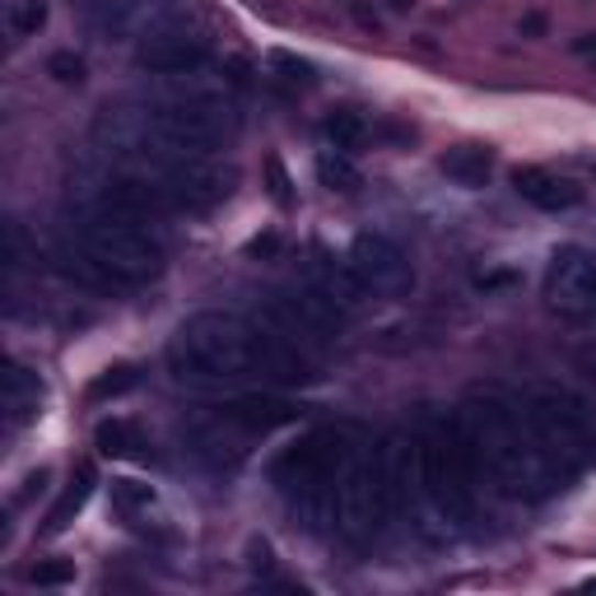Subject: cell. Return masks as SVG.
Wrapping results in <instances>:
<instances>
[{
    "instance_id": "11",
    "label": "cell",
    "mask_w": 596,
    "mask_h": 596,
    "mask_svg": "<svg viewBox=\"0 0 596 596\" xmlns=\"http://www.w3.org/2000/svg\"><path fill=\"white\" fill-rule=\"evenodd\" d=\"M545 294L564 312H596V252L560 247L545 271Z\"/></svg>"
},
{
    "instance_id": "8",
    "label": "cell",
    "mask_w": 596,
    "mask_h": 596,
    "mask_svg": "<svg viewBox=\"0 0 596 596\" xmlns=\"http://www.w3.org/2000/svg\"><path fill=\"white\" fill-rule=\"evenodd\" d=\"M256 322L289 335V341L308 345V341H327V335L341 331L345 312L331 303V298H322L312 285H294L285 294H266L262 308H256Z\"/></svg>"
},
{
    "instance_id": "24",
    "label": "cell",
    "mask_w": 596,
    "mask_h": 596,
    "mask_svg": "<svg viewBox=\"0 0 596 596\" xmlns=\"http://www.w3.org/2000/svg\"><path fill=\"white\" fill-rule=\"evenodd\" d=\"M135 383H141V368H135V364H117V368H108L103 377H93L89 401H108V396H122V391H131Z\"/></svg>"
},
{
    "instance_id": "17",
    "label": "cell",
    "mask_w": 596,
    "mask_h": 596,
    "mask_svg": "<svg viewBox=\"0 0 596 596\" xmlns=\"http://www.w3.org/2000/svg\"><path fill=\"white\" fill-rule=\"evenodd\" d=\"M0 406H5V424L10 429H24L37 420V406H43V383L37 373L24 368L19 360L5 364V377H0Z\"/></svg>"
},
{
    "instance_id": "2",
    "label": "cell",
    "mask_w": 596,
    "mask_h": 596,
    "mask_svg": "<svg viewBox=\"0 0 596 596\" xmlns=\"http://www.w3.org/2000/svg\"><path fill=\"white\" fill-rule=\"evenodd\" d=\"M266 327L243 322L233 312H196L177 327L168 345V364L183 383H238L262 368Z\"/></svg>"
},
{
    "instance_id": "10",
    "label": "cell",
    "mask_w": 596,
    "mask_h": 596,
    "mask_svg": "<svg viewBox=\"0 0 596 596\" xmlns=\"http://www.w3.org/2000/svg\"><path fill=\"white\" fill-rule=\"evenodd\" d=\"M135 66L150 70V75H191V70L210 66V47L187 19H177V24H164V29H154V33L141 37V47H135Z\"/></svg>"
},
{
    "instance_id": "16",
    "label": "cell",
    "mask_w": 596,
    "mask_h": 596,
    "mask_svg": "<svg viewBox=\"0 0 596 596\" xmlns=\"http://www.w3.org/2000/svg\"><path fill=\"white\" fill-rule=\"evenodd\" d=\"M512 191H518L527 206L550 210V214L573 210L583 201V187L569 183V177H560V173H550V168H512Z\"/></svg>"
},
{
    "instance_id": "7",
    "label": "cell",
    "mask_w": 596,
    "mask_h": 596,
    "mask_svg": "<svg viewBox=\"0 0 596 596\" xmlns=\"http://www.w3.org/2000/svg\"><path fill=\"white\" fill-rule=\"evenodd\" d=\"M522 410H527V420H531V429H536V439L545 443V452H550L569 475L583 471L592 456H596V439H592L587 415L573 406L569 396H560V391H531Z\"/></svg>"
},
{
    "instance_id": "23",
    "label": "cell",
    "mask_w": 596,
    "mask_h": 596,
    "mask_svg": "<svg viewBox=\"0 0 596 596\" xmlns=\"http://www.w3.org/2000/svg\"><path fill=\"white\" fill-rule=\"evenodd\" d=\"M5 24H10L14 37H33L37 29L47 24V0H10Z\"/></svg>"
},
{
    "instance_id": "20",
    "label": "cell",
    "mask_w": 596,
    "mask_h": 596,
    "mask_svg": "<svg viewBox=\"0 0 596 596\" xmlns=\"http://www.w3.org/2000/svg\"><path fill=\"white\" fill-rule=\"evenodd\" d=\"M89 494H93V466L85 462V466H79V471H75V481H70V489L62 494V504H56V508L47 512V527H43V531H47V536H56V531H66V527H70V518H75V512H79V508H85V504H89Z\"/></svg>"
},
{
    "instance_id": "19",
    "label": "cell",
    "mask_w": 596,
    "mask_h": 596,
    "mask_svg": "<svg viewBox=\"0 0 596 596\" xmlns=\"http://www.w3.org/2000/svg\"><path fill=\"white\" fill-rule=\"evenodd\" d=\"M93 443L103 456H122V462H150L154 456L141 424H131V420H103L93 429Z\"/></svg>"
},
{
    "instance_id": "1",
    "label": "cell",
    "mask_w": 596,
    "mask_h": 596,
    "mask_svg": "<svg viewBox=\"0 0 596 596\" xmlns=\"http://www.w3.org/2000/svg\"><path fill=\"white\" fill-rule=\"evenodd\" d=\"M456 429H462L475 475L489 481L504 499L541 504L554 489H564L569 471L536 439L527 410H512L504 401H466L456 410Z\"/></svg>"
},
{
    "instance_id": "18",
    "label": "cell",
    "mask_w": 596,
    "mask_h": 596,
    "mask_svg": "<svg viewBox=\"0 0 596 596\" xmlns=\"http://www.w3.org/2000/svg\"><path fill=\"white\" fill-rule=\"evenodd\" d=\"M439 173L448 177V183L475 191V187H485V183H489L494 154H489L485 145H452V150L439 158Z\"/></svg>"
},
{
    "instance_id": "12",
    "label": "cell",
    "mask_w": 596,
    "mask_h": 596,
    "mask_svg": "<svg viewBox=\"0 0 596 596\" xmlns=\"http://www.w3.org/2000/svg\"><path fill=\"white\" fill-rule=\"evenodd\" d=\"M183 439H187V448L201 456L206 466H214V471H233V466L247 456L252 429L233 424L229 415L214 410V415H201V420H191V424L183 429Z\"/></svg>"
},
{
    "instance_id": "22",
    "label": "cell",
    "mask_w": 596,
    "mask_h": 596,
    "mask_svg": "<svg viewBox=\"0 0 596 596\" xmlns=\"http://www.w3.org/2000/svg\"><path fill=\"white\" fill-rule=\"evenodd\" d=\"M322 131H327V141H331L335 150H345V154H354V150L368 145V122H364L360 112H350V108H335L327 122H322Z\"/></svg>"
},
{
    "instance_id": "14",
    "label": "cell",
    "mask_w": 596,
    "mask_h": 596,
    "mask_svg": "<svg viewBox=\"0 0 596 596\" xmlns=\"http://www.w3.org/2000/svg\"><path fill=\"white\" fill-rule=\"evenodd\" d=\"M52 266L56 275H66V280H75L79 289H93V294H112V289H131L126 280H117V275L98 262V256L79 243V238H62V243L52 247Z\"/></svg>"
},
{
    "instance_id": "3",
    "label": "cell",
    "mask_w": 596,
    "mask_h": 596,
    "mask_svg": "<svg viewBox=\"0 0 596 596\" xmlns=\"http://www.w3.org/2000/svg\"><path fill=\"white\" fill-rule=\"evenodd\" d=\"M354 439L345 429H312L275 462V489L289 508V518L308 536H327L335 527V475H341Z\"/></svg>"
},
{
    "instance_id": "13",
    "label": "cell",
    "mask_w": 596,
    "mask_h": 596,
    "mask_svg": "<svg viewBox=\"0 0 596 596\" xmlns=\"http://www.w3.org/2000/svg\"><path fill=\"white\" fill-rule=\"evenodd\" d=\"M303 285H312L322 298H331L341 312H350V308H360L364 298H368V289L360 285V275L350 271V262H335V256H327V252H312L308 256V266H303Z\"/></svg>"
},
{
    "instance_id": "5",
    "label": "cell",
    "mask_w": 596,
    "mask_h": 596,
    "mask_svg": "<svg viewBox=\"0 0 596 596\" xmlns=\"http://www.w3.org/2000/svg\"><path fill=\"white\" fill-rule=\"evenodd\" d=\"M70 233L126 285H145V280H154V275L164 271V247L150 238V229L131 224V220H122V214H112L103 206L79 210Z\"/></svg>"
},
{
    "instance_id": "25",
    "label": "cell",
    "mask_w": 596,
    "mask_h": 596,
    "mask_svg": "<svg viewBox=\"0 0 596 596\" xmlns=\"http://www.w3.org/2000/svg\"><path fill=\"white\" fill-rule=\"evenodd\" d=\"M112 508L117 512H141V508H154V489L141 485V481H112Z\"/></svg>"
},
{
    "instance_id": "15",
    "label": "cell",
    "mask_w": 596,
    "mask_h": 596,
    "mask_svg": "<svg viewBox=\"0 0 596 596\" xmlns=\"http://www.w3.org/2000/svg\"><path fill=\"white\" fill-rule=\"evenodd\" d=\"M220 415H229L233 424H243L252 433H271V429H285L294 424L298 415H303V406L285 401V396H262V391H247V396H233V401L214 406Z\"/></svg>"
},
{
    "instance_id": "21",
    "label": "cell",
    "mask_w": 596,
    "mask_h": 596,
    "mask_svg": "<svg viewBox=\"0 0 596 596\" xmlns=\"http://www.w3.org/2000/svg\"><path fill=\"white\" fill-rule=\"evenodd\" d=\"M317 177H322V187L327 191H360V168H354V158L345 150H322L317 154Z\"/></svg>"
},
{
    "instance_id": "6",
    "label": "cell",
    "mask_w": 596,
    "mask_h": 596,
    "mask_svg": "<svg viewBox=\"0 0 596 596\" xmlns=\"http://www.w3.org/2000/svg\"><path fill=\"white\" fill-rule=\"evenodd\" d=\"M387 522H391V508H387L383 456H377V448L354 439L341 475H335V531H341L345 541L364 545Z\"/></svg>"
},
{
    "instance_id": "29",
    "label": "cell",
    "mask_w": 596,
    "mask_h": 596,
    "mask_svg": "<svg viewBox=\"0 0 596 596\" xmlns=\"http://www.w3.org/2000/svg\"><path fill=\"white\" fill-rule=\"evenodd\" d=\"M266 177H271V196H275V206H294V191H289V173L280 158H266Z\"/></svg>"
},
{
    "instance_id": "28",
    "label": "cell",
    "mask_w": 596,
    "mask_h": 596,
    "mask_svg": "<svg viewBox=\"0 0 596 596\" xmlns=\"http://www.w3.org/2000/svg\"><path fill=\"white\" fill-rule=\"evenodd\" d=\"M47 75H56L62 85H79V79H85V62H79L75 52H56L47 62Z\"/></svg>"
},
{
    "instance_id": "9",
    "label": "cell",
    "mask_w": 596,
    "mask_h": 596,
    "mask_svg": "<svg viewBox=\"0 0 596 596\" xmlns=\"http://www.w3.org/2000/svg\"><path fill=\"white\" fill-rule=\"evenodd\" d=\"M350 271L360 275V285L377 298H406L415 289V266L410 256L383 233H360L350 243Z\"/></svg>"
},
{
    "instance_id": "27",
    "label": "cell",
    "mask_w": 596,
    "mask_h": 596,
    "mask_svg": "<svg viewBox=\"0 0 596 596\" xmlns=\"http://www.w3.org/2000/svg\"><path fill=\"white\" fill-rule=\"evenodd\" d=\"M271 62V70H280V79H289V85H312V66L303 62V56H294V52H271L266 56Z\"/></svg>"
},
{
    "instance_id": "4",
    "label": "cell",
    "mask_w": 596,
    "mask_h": 596,
    "mask_svg": "<svg viewBox=\"0 0 596 596\" xmlns=\"http://www.w3.org/2000/svg\"><path fill=\"white\" fill-rule=\"evenodd\" d=\"M475 489L481 475L471 466V452L456 429V415H429L420 429V494L439 512V522L466 527L475 522Z\"/></svg>"
},
{
    "instance_id": "26",
    "label": "cell",
    "mask_w": 596,
    "mask_h": 596,
    "mask_svg": "<svg viewBox=\"0 0 596 596\" xmlns=\"http://www.w3.org/2000/svg\"><path fill=\"white\" fill-rule=\"evenodd\" d=\"M33 587H70L75 583V560H37L29 569Z\"/></svg>"
}]
</instances>
